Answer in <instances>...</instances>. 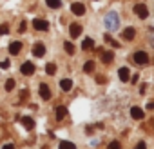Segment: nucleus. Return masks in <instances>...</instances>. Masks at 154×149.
I'll return each mask as SVG.
<instances>
[{"label": "nucleus", "mask_w": 154, "mask_h": 149, "mask_svg": "<svg viewBox=\"0 0 154 149\" xmlns=\"http://www.w3.org/2000/svg\"><path fill=\"white\" fill-rule=\"evenodd\" d=\"M71 11H72L76 17H82V15L85 13V6L80 4V2H74V4H71Z\"/></svg>", "instance_id": "6"}, {"label": "nucleus", "mask_w": 154, "mask_h": 149, "mask_svg": "<svg viewBox=\"0 0 154 149\" xmlns=\"http://www.w3.org/2000/svg\"><path fill=\"white\" fill-rule=\"evenodd\" d=\"M22 125H24L26 129H33V127H35V120H33L31 116H22Z\"/></svg>", "instance_id": "13"}, {"label": "nucleus", "mask_w": 154, "mask_h": 149, "mask_svg": "<svg viewBox=\"0 0 154 149\" xmlns=\"http://www.w3.org/2000/svg\"><path fill=\"white\" fill-rule=\"evenodd\" d=\"M26 27H27V24H26V22H22V24H20V27H18V31H20V33H24V31H26Z\"/></svg>", "instance_id": "30"}, {"label": "nucleus", "mask_w": 154, "mask_h": 149, "mask_svg": "<svg viewBox=\"0 0 154 149\" xmlns=\"http://www.w3.org/2000/svg\"><path fill=\"white\" fill-rule=\"evenodd\" d=\"M131 116H132L134 120H141V118L145 116V113H143V109H140V107H131Z\"/></svg>", "instance_id": "11"}, {"label": "nucleus", "mask_w": 154, "mask_h": 149, "mask_svg": "<svg viewBox=\"0 0 154 149\" xmlns=\"http://www.w3.org/2000/svg\"><path fill=\"white\" fill-rule=\"evenodd\" d=\"M33 27L36 31H47L49 29V22L47 20H42V18H35L33 20Z\"/></svg>", "instance_id": "3"}, {"label": "nucleus", "mask_w": 154, "mask_h": 149, "mask_svg": "<svg viewBox=\"0 0 154 149\" xmlns=\"http://www.w3.org/2000/svg\"><path fill=\"white\" fill-rule=\"evenodd\" d=\"M63 47H65V51H67L69 55H74V46H72V42H65Z\"/></svg>", "instance_id": "22"}, {"label": "nucleus", "mask_w": 154, "mask_h": 149, "mask_svg": "<svg viewBox=\"0 0 154 149\" xmlns=\"http://www.w3.org/2000/svg\"><path fill=\"white\" fill-rule=\"evenodd\" d=\"M134 35H136L134 27H127V29L123 31V38H125V40H132V38H134Z\"/></svg>", "instance_id": "16"}, {"label": "nucleus", "mask_w": 154, "mask_h": 149, "mask_svg": "<svg viewBox=\"0 0 154 149\" xmlns=\"http://www.w3.org/2000/svg\"><path fill=\"white\" fill-rule=\"evenodd\" d=\"M112 56H114V55H112L111 51H105V53H102V62H103V64H111V62H112Z\"/></svg>", "instance_id": "18"}, {"label": "nucleus", "mask_w": 154, "mask_h": 149, "mask_svg": "<svg viewBox=\"0 0 154 149\" xmlns=\"http://www.w3.org/2000/svg\"><path fill=\"white\" fill-rule=\"evenodd\" d=\"M33 55H35V56H38V58H42V56L45 55V46H44V44H40V42H36V44L33 46Z\"/></svg>", "instance_id": "8"}, {"label": "nucleus", "mask_w": 154, "mask_h": 149, "mask_svg": "<svg viewBox=\"0 0 154 149\" xmlns=\"http://www.w3.org/2000/svg\"><path fill=\"white\" fill-rule=\"evenodd\" d=\"M134 13H136L140 18H147V17H149V9H147L145 4H136V6H134Z\"/></svg>", "instance_id": "5"}, {"label": "nucleus", "mask_w": 154, "mask_h": 149, "mask_svg": "<svg viewBox=\"0 0 154 149\" xmlns=\"http://www.w3.org/2000/svg\"><path fill=\"white\" fill-rule=\"evenodd\" d=\"M118 77H120V80H122V82H127V80L131 78V73H129V69H127V67H120Z\"/></svg>", "instance_id": "12"}, {"label": "nucleus", "mask_w": 154, "mask_h": 149, "mask_svg": "<svg viewBox=\"0 0 154 149\" xmlns=\"http://www.w3.org/2000/svg\"><path fill=\"white\" fill-rule=\"evenodd\" d=\"M105 40H107V42H109L111 46H114V47H118V46H120V44H118V42H114V40H112V38H111L109 35H105Z\"/></svg>", "instance_id": "27"}, {"label": "nucleus", "mask_w": 154, "mask_h": 149, "mask_svg": "<svg viewBox=\"0 0 154 149\" xmlns=\"http://www.w3.org/2000/svg\"><path fill=\"white\" fill-rule=\"evenodd\" d=\"M54 115H56V120H58V122H60V120H63V118L67 116V107L58 106V107H56V111H54Z\"/></svg>", "instance_id": "10"}, {"label": "nucleus", "mask_w": 154, "mask_h": 149, "mask_svg": "<svg viewBox=\"0 0 154 149\" xmlns=\"http://www.w3.org/2000/svg\"><path fill=\"white\" fill-rule=\"evenodd\" d=\"M93 47H94V40H93V38H85V40L82 42V49H84V51L93 49Z\"/></svg>", "instance_id": "17"}, {"label": "nucleus", "mask_w": 154, "mask_h": 149, "mask_svg": "<svg viewBox=\"0 0 154 149\" xmlns=\"http://www.w3.org/2000/svg\"><path fill=\"white\" fill-rule=\"evenodd\" d=\"M13 87H15V80L9 78V80L6 82V91H13Z\"/></svg>", "instance_id": "24"}, {"label": "nucleus", "mask_w": 154, "mask_h": 149, "mask_svg": "<svg viewBox=\"0 0 154 149\" xmlns=\"http://www.w3.org/2000/svg\"><path fill=\"white\" fill-rule=\"evenodd\" d=\"M84 71H85V73H93V71H94V62H93V60L85 62V65H84Z\"/></svg>", "instance_id": "21"}, {"label": "nucleus", "mask_w": 154, "mask_h": 149, "mask_svg": "<svg viewBox=\"0 0 154 149\" xmlns=\"http://www.w3.org/2000/svg\"><path fill=\"white\" fill-rule=\"evenodd\" d=\"M40 97H42L44 100H49V98H51V89H49L47 84H40Z\"/></svg>", "instance_id": "9"}, {"label": "nucleus", "mask_w": 154, "mask_h": 149, "mask_svg": "<svg viewBox=\"0 0 154 149\" xmlns=\"http://www.w3.org/2000/svg\"><path fill=\"white\" fill-rule=\"evenodd\" d=\"M132 58H134V62H136V64H140V65H143V64H147V62H149V55H147L145 51H136Z\"/></svg>", "instance_id": "4"}, {"label": "nucleus", "mask_w": 154, "mask_h": 149, "mask_svg": "<svg viewBox=\"0 0 154 149\" xmlns=\"http://www.w3.org/2000/svg\"><path fill=\"white\" fill-rule=\"evenodd\" d=\"M9 33V26L8 24H0V35H8Z\"/></svg>", "instance_id": "25"}, {"label": "nucleus", "mask_w": 154, "mask_h": 149, "mask_svg": "<svg viewBox=\"0 0 154 149\" xmlns=\"http://www.w3.org/2000/svg\"><path fill=\"white\" fill-rule=\"evenodd\" d=\"M69 35H71V38H78L82 35V26L80 24H71L69 26Z\"/></svg>", "instance_id": "7"}, {"label": "nucleus", "mask_w": 154, "mask_h": 149, "mask_svg": "<svg viewBox=\"0 0 154 149\" xmlns=\"http://www.w3.org/2000/svg\"><path fill=\"white\" fill-rule=\"evenodd\" d=\"M134 149H147V145H145V142H138Z\"/></svg>", "instance_id": "29"}, {"label": "nucleus", "mask_w": 154, "mask_h": 149, "mask_svg": "<svg viewBox=\"0 0 154 149\" xmlns=\"http://www.w3.org/2000/svg\"><path fill=\"white\" fill-rule=\"evenodd\" d=\"M45 73H47V74H54V73H56V65H54V64H47V65H45Z\"/></svg>", "instance_id": "23"}, {"label": "nucleus", "mask_w": 154, "mask_h": 149, "mask_svg": "<svg viewBox=\"0 0 154 149\" xmlns=\"http://www.w3.org/2000/svg\"><path fill=\"white\" fill-rule=\"evenodd\" d=\"M105 24H107V27H109V29H116V27H118V24H120L118 15H116V13H109V15L105 17Z\"/></svg>", "instance_id": "1"}, {"label": "nucleus", "mask_w": 154, "mask_h": 149, "mask_svg": "<svg viewBox=\"0 0 154 149\" xmlns=\"http://www.w3.org/2000/svg\"><path fill=\"white\" fill-rule=\"evenodd\" d=\"M11 64H9V60H2V62H0V67H2V69H8Z\"/></svg>", "instance_id": "28"}, {"label": "nucleus", "mask_w": 154, "mask_h": 149, "mask_svg": "<svg viewBox=\"0 0 154 149\" xmlns=\"http://www.w3.org/2000/svg\"><path fill=\"white\" fill-rule=\"evenodd\" d=\"M20 73L26 74V77H31V74L35 73V64H33V62H24V64L20 65Z\"/></svg>", "instance_id": "2"}, {"label": "nucleus", "mask_w": 154, "mask_h": 149, "mask_svg": "<svg viewBox=\"0 0 154 149\" xmlns=\"http://www.w3.org/2000/svg\"><path fill=\"white\" fill-rule=\"evenodd\" d=\"M45 2H47V6H49V8H53V9L62 8V0H45Z\"/></svg>", "instance_id": "19"}, {"label": "nucleus", "mask_w": 154, "mask_h": 149, "mask_svg": "<svg viewBox=\"0 0 154 149\" xmlns=\"http://www.w3.org/2000/svg\"><path fill=\"white\" fill-rule=\"evenodd\" d=\"M20 49H22V42H13V44L9 46V53H11V55H18Z\"/></svg>", "instance_id": "14"}, {"label": "nucleus", "mask_w": 154, "mask_h": 149, "mask_svg": "<svg viewBox=\"0 0 154 149\" xmlns=\"http://www.w3.org/2000/svg\"><path fill=\"white\" fill-rule=\"evenodd\" d=\"M2 149H15V145H13V144H6Z\"/></svg>", "instance_id": "31"}, {"label": "nucleus", "mask_w": 154, "mask_h": 149, "mask_svg": "<svg viewBox=\"0 0 154 149\" xmlns=\"http://www.w3.org/2000/svg\"><path fill=\"white\" fill-rule=\"evenodd\" d=\"M60 149H76V145H74L72 142L63 140V142H60Z\"/></svg>", "instance_id": "20"}, {"label": "nucleus", "mask_w": 154, "mask_h": 149, "mask_svg": "<svg viewBox=\"0 0 154 149\" xmlns=\"http://www.w3.org/2000/svg\"><path fill=\"white\" fill-rule=\"evenodd\" d=\"M60 87H62L63 91H71V89H72V80H69V78H63V80L60 82Z\"/></svg>", "instance_id": "15"}, {"label": "nucleus", "mask_w": 154, "mask_h": 149, "mask_svg": "<svg viewBox=\"0 0 154 149\" xmlns=\"http://www.w3.org/2000/svg\"><path fill=\"white\" fill-rule=\"evenodd\" d=\"M147 107H149V109H154V102H152V104H149Z\"/></svg>", "instance_id": "32"}, {"label": "nucleus", "mask_w": 154, "mask_h": 149, "mask_svg": "<svg viewBox=\"0 0 154 149\" xmlns=\"http://www.w3.org/2000/svg\"><path fill=\"white\" fill-rule=\"evenodd\" d=\"M107 149H122V144H120V142H111Z\"/></svg>", "instance_id": "26"}]
</instances>
